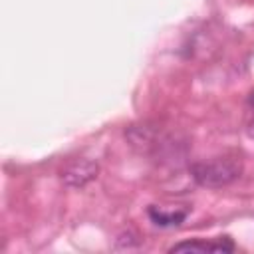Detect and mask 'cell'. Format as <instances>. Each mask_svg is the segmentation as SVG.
Here are the masks:
<instances>
[{
  "label": "cell",
  "mask_w": 254,
  "mask_h": 254,
  "mask_svg": "<svg viewBox=\"0 0 254 254\" xmlns=\"http://www.w3.org/2000/svg\"><path fill=\"white\" fill-rule=\"evenodd\" d=\"M97 165L89 159H77L73 163H69L64 173H62V179L67 187H73V189H79L83 185H87L89 181H93L97 177Z\"/></svg>",
  "instance_id": "obj_2"
},
{
  "label": "cell",
  "mask_w": 254,
  "mask_h": 254,
  "mask_svg": "<svg viewBox=\"0 0 254 254\" xmlns=\"http://www.w3.org/2000/svg\"><path fill=\"white\" fill-rule=\"evenodd\" d=\"M248 133H250V137H254V121L250 123V127H248Z\"/></svg>",
  "instance_id": "obj_6"
},
{
  "label": "cell",
  "mask_w": 254,
  "mask_h": 254,
  "mask_svg": "<svg viewBox=\"0 0 254 254\" xmlns=\"http://www.w3.org/2000/svg\"><path fill=\"white\" fill-rule=\"evenodd\" d=\"M149 216L157 226H177L187 218V210H165L159 206H151L149 208Z\"/></svg>",
  "instance_id": "obj_4"
},
{
  "label": "cell",
  "mask_w": 254,
  "mask_h": 254,
  "mask_svg": "<svg viewBox=\"0 0 254 254\" xmlns=\"http://www.w3.org/2000/svg\"><path fill=\"white\" fill-rule=\"evenodd\" d=\"M234 244L230 238H220V240H189V242H179L175 244L169 252H212V254H226L232 252Z\"/></svg>",
  "instance_id": "obj_3"
},
{
  "label": "cell",
  "mask_w": 254,
  "mask_h": 254,
  "mask_svg": "<svg viewBox=\"0 0 254 254\" xmlns=\"http://www.w3.org/2000/svg\"><path fill=\"white\" fill-rule=\"evenodd\" d=\"M242 173V163L236 157H216L192 165V179L206 189H220L234 183Z\"/></svg>",
  "instance_id": "obj_1"
},
{
  "label": "cell",
  "mask_w": 254,
  "mask_h": 254,
  "mask_svg": "<svg viewBox=\"0 0 254 254\" xmlns=\"http://www.w3.org/2000/svg\"><path fill=\"white\" fill-rule=\"evenodd\" d=\"M248 105L252 107V111H254V91L250 93V97H248Z\"/></svg>",
  "instance_id": "obj_5"
}]
</instances>
